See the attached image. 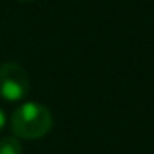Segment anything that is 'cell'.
<instances>
[{"label": "cell", "mask_w": 154, "mask_h": 154, "mask_svg": "<svg viewBox=\"0 0 154 154\" xmlns=\"http://www.w3.org/2000/svg\"><path fill=\"white\" fill-rule=\"evenodd\" d=\"M20 2H31V0H20Z\"/></svg>", "instance_id": "5b68a950"}, {"label": "cell", "mask_w": 154, "mask_h": 154, "mask_svg": "<svg viewBox=\"0 0 154 154\" xmlns=\"http://www.w3.org/2000/svg\"><path fill=\"white\" fill-rule=\"evenodd\" d=\"M52 113L38 102H25L11 116V131L18 140H39L52 129Z\"/></svg>", "instance_id": "6da1fadb"}, {"label": "cell", "mask_w": 154, "mask_h": 154, "mask_svg": "<svg viewBox=\"0 0 154 154\" xmlns=\"http://www.w3.org/2000/svg\"><path fill=\"white\" fill-rule=\"evenodd\" d=\"M23 147L16 136H5L0 140V154H22Z\"/></svg>", "instance_id": "3957f363"}, {"label": "cell", "mask_w": 154, "mask_h": 154, "mask_svg": "<svg viewBox=\"0 0 154 154\" xmlns=\"http://www.w3.org/2000/svg\"><path fill=\"white\" fill-rule=\"evenodd\" d=\"M5 125V113L2 111V108H0V131H2V127Z\"/></svg>", "instance_id": "277c9868"}, {"label": "cell", "mask_w": 154, "mask_h": 154, "mask_svg": "<svg viewBox=\"0 0 154 154\" xmlns=\"http://www.w3.org/2000/svg\"><path fill=\"white\" fill-rule=\"evenodd\" d=\"M29 74L18 63L0 65V97L16 102L29 93Z\"/></svg>", "instance_id": "7a4b0ae2"}]
</instances>
